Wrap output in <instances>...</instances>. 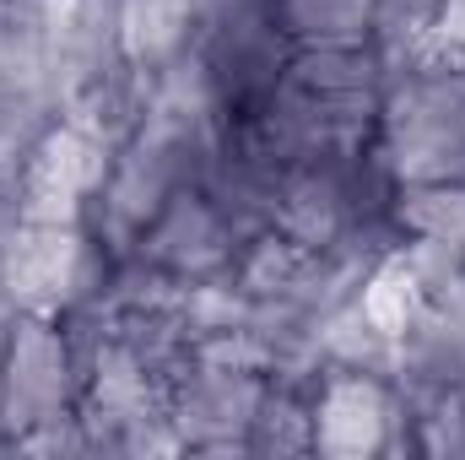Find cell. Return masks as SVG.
<instances>
[{
    "label": "cell",
    "mask_w": 465,
    "mask_h": 460,
    "mask_svg": "<svg viewBox=\"0 0 465 460\" xmlns=\"http://www.w3.org/2000/svg\"><path fill=\"white\" fill-rule=\"evenodd\" d=\"M195 22H201V0H119L114 5L119 60L135 65V71H157L173 55H184Z\"/></svg>",
    "instance_id": "obj_7"
},
{
    "label": "cell",
    "mask_w": 465,
    "mask_h": 460,
    "mask_svg": "<svg viewBox=\"0 0 465 460\" xmlns=\"http://www.w3.org/2000/svg\"><path fill=\"white\" fill-rule=\"evenodd\" d=\"M93 244L76 223H16L0 244V282L16 315H60L93 293Z\"/></svg>",
    "instance_id": "obj_2"
},
{
    "label": "cell",
    "mask_w": 465,
    "mask_h": 460,
    "mask_svg": "<svg viewBox=\"0 0 465 460\" xmlns=\"http://www.w3.org/2000/svg\"><path fill=\"white\" fill-rule=\"evenodd\" d=\"M109 163H114V146L82 130L76 119L44 130L22 157L16 223H82L87 201L109 179Z\"/></svg>",
    "instance_id": "obj_3"
},
{
    "label": "cell",
    "mask_w": 465,
    "mask_h": 460,
    "mask_svg": "<svg viewBox=\"0 0 465 460\" xmlns=\"http://www.w3.org/2000/svg\"><path fill=\"white\" fill-rule=\"evenodd\" d=\"M309 406H314V450L336 460L379 455L401 417L390 385L368 368H336Z\"/></svg>",
    "instance_id": "obj_5"
},
{
    "label": "cell",
    "mask_w": 465,
    "mask_h": 460,
    "mask_svg": "<svg viewBox=\"0 0 465 460\" xmlns=\"http://www.w3.org/2000/svg\"><path fill=\"white\" fill-rule=\"evenodd\" d=\"M76 395L71 342L49 315H22L0 346V434L16 445L33 428L65 423Z\"/></svg>",
    "instance_id": "obj_1"
},
{
    "label": "cell",
    "mask_w": 465,
    "mask_h": 460,
    "mask_svg": "<svg viewBox=\"0 0 465 460\" xmlns=\"http://www.w3.org/2000/svg\"><path fill=\"white\" fill-rule=\"evenodd\" d=\"M190 379L173 390V434L190 450H249V423L265 401V385L254 368H228V363H201L190 357Z\"/></svg>",
    "instance_id": "obj_4"
},
{
    "label": "cell",
    "mask_w": 465,
    "mask_h": 460,
    "mask_svg": "<svg viewBox=\"0 0 465 460\" xmlns=\"http://www.w3.org/2000/svg\"><path fill=\"white\" fill-rule=\"evenodd\" d=\"M395 223L411 238H439L465 255V179L460 185H401Z\"/></svg>",
    "instance_id": "obj_10"
},
{
    "label": "cell",
    "mask_w": 465,
    "mask_h": 460,
    "mask_svg": "<svg viewBox=\"0 0 465 460\" xmlns=\"http://www.w3.org/2000/svg\"><path fill=\"white\" fill-rule=\"evenodd\" d=\"M141 244H146V255H152L163 271L206 276V271H217V265L232 260V223L217 212L212 195L173 190V195L163 201V212L146 223Z\"/></svg>",
    "instance_id": "obj_6"
},
{
    "label": "cell",
    "mask_w": 465,
    "mask_h": 460,
    "mask_svg": "<svg viewBox=\"0 0 465 460\" xmlns=\"http://www.w3.org/2000/svg\"><path fill=\"white\" fill-rule=\"evenodd\" d=\"M351 304L362 309V320H368L379 336H390V342L401 346V336H406V331L417 325V315L428 309V293H422V276H417L411 255H406V249L379 255V260L362 271Z\"/></svg>",
    "instance_id": "obj_8"
},
{
    "label": "cell",
    "mask_w": 465,
    "mask_h": 460,
    "mask_svg": "<svg viewBox=\"0 0 465 460\" xmlns=\"http://www.w3.org/2000/svg\"><path fill=\"white\" fill-rule=\"evenodd\" d=\"M271 16L287 44L331 49L373 38V0H271Z\"/></svg>",
    "instance_id": "obj_9"
},
{
    "label": "cell",
    "mask_w": 465,
    "mask_h": 460,
    "mask_svg": "<svg viewBox=\"0 0 465 460\" xmlns=\"http://www.w3.org/2000/svg\"><path fill=\"white\" fill-rule=\"evenodd\" d=\"M249 450H314V406H298L287 390H265L249 423Z\"/></svg>",
    "instance_id": "obj_11"
}]
</instances>
